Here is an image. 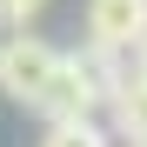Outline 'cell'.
<instances>
[{"label":"cell","instance_id":"cell-3","mask_svg":"<svg viewBox=\"0 0 147 147\" xmlns=\"http://www.w3.org/2000/svg\"><path fill=\"white\" fill-rule=\"evenodd\" d=\"M107 114H114V134L120 140H147V74H120V87L107 94Z\"/></svg>","mask_w":147,"mask_h":147},{"label":"cell","instance_id":"cell-1","mask_svg":"<svg viewBox=\"0 0 147 147\" xmlns=\"http://www.w3.org/2000/svg\"><path fill=\"white\" fill-rule=\"evenodd\" d=\"M54 67H60V54H54L47 40H34V34H7V27H0V87H7L20 107H34L40 94H47Z\"/></svg>","mask_w":147,"mask_h":147},{"label":"cell","instance_id":"cell-2","mask_svg":"<svg viewBox=\"0 0 147 147\" xmlns=\"http://www.w3.org/2000/svg\"><path fill=\"white\" fill-rule=\"evenodd\" d=\"M147 40V0H87V47L94 54H134Z\"/></svg>","mask_w":147,"mask_h":147},{"label":"cell","instance_id":"cell-5","mask_svg":"<svg viewBox=\"0 0 147 147\" xmlns=\"http://www.w3.org/2000/svg\"><path fill=\"white\" fill-rule=\"evenodd\" d=\"M47 7V0H0V27H7V34H27V20Z\"/></svg>","mask_w":147,"mask_h":147},{"label":"cell","instance_id":"cell-4","mask_svg":"<svg viewBox=\"0 0 147 147\" xmlns=\"http://www.w3.org/2000/svg\"><path fill=\"white\" fill-rule=\"evenodd\" d=\"M40 147H114V140H107L100 120H54Z\"/></svg>","mask_w":147,"mask_h":147},{"label":"cell","instance_id":"cell-7","mask_svg":"<svg viewBox=\"0 0 147 147\" xmlns=\"http://www.w3.org/2000/svg\"><path fill=\"white\" fill-rule=\"evenodd\" d=\"M127 147H147V140H127Z\"/></svg>","mask_w":147,"mask_h":147},{"label":"cell","instance_id":"cell-6","mask_svg":"<svg viewBox=\"0 0 147 147\" xmlns=\"http://www.w3.org/2000/svg\"><path fill=\"white\" fill-rule=\"evenodd\" d=\"M134 74H147V40H140V47H134Z\"/></svg>","mask_w":147,"mask_h":147}]
</instances>
